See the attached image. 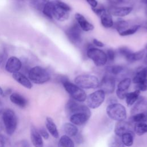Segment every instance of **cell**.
<instances>
[{"label": "cell", "instance_id": "cell-48", "mask_svg": "<svg viewBox=\"0 0 147 147\" xmlns=\"http://www.w3.org/2000/svg\"><path fill=\"white\" fill-rule=\"evenodd\" d=\"M21 147H29V145L27 143V142H24L23 141V143H22Z\"/></svg>", "mask_w": 147, "mask_h": 147}, {"label": "cell", "instance_id": "cell-51", "mask_svg": "<svg viewBox=\"0 0 147 147\" xmlns=\"http://www.w3.org/2000/svg\"><path fill=\"white\" fill-rule=\"evenodd\" d=\"M2 126L1 123L0 122V132L2 131Z\"/></svg>", "mask_w": 147, "mask_h": 147}, {"label": "cell", "instance_id": "cell-3", "mask_svg": "<svg viewBox=\"0 0 147 147\" xmlns=\"http://www.w3.org/2000/svg\"><path fill=\"white\" fill-rule=\"evenodd\" d=\"M53 7L52 16L56 20L65 21L69 17V12L71 10V7L67 3L60 1H53Z\"/></svg>", "mask_w": 147, "mask_h": 147}, {"label": "cell", "instance_id": "cell-9", "mask_svg": "<svg viewBox=\"0 0 147 147\" xmlns=\"http://www.w3.org/2000/svg\"><path fill=\"white\" fill-rule=\"evenodd\" d=\"M105 93L102 90H96L87 96L86 101L87 106L92 109L99 107L105 99Z\"/></svg>", "mask_w": 147, "mask_h": 147}, {"label": "cell", "instance_id": "cell-34", "mask_svg": "<svg viewBox=\"0 0 147 147\" xmlns=\"http://www.w3.org/2000/svg\"><path fill=\"white\" fill-rule=\"evenodd\" d=\"M53 1H48L47 2L42 9V12L45 16L48 17L49 18H52V10L53 7Z\"/></svg>", "mask_w": 147, "mask_h": 147}, {"label": "cell", "instance_id": "cell-56", "mask_svg": "<svg viewBox=\"0 0 147 147\" xmlns=\"http://www.w3.org/2000/svg\"><path fill=\"white\" fill-rule=\"evenodd\" d=\"M146 57H147V55H146Z\"/></svg>", "mask_w": 147, "mask_h": 147}, {"label": "cell", "instance_id": "cell-55", "mask_svg": "<svg viewBox=\"0 0 147 147\" xmlns=\"http://www.w3.org/2000/svg\"><path fill=\"white\" fill-rule=\"evenodd\" d=\"M146 118H147V115H146Z\"/></svg>", "mask_w": 147, "mask_h": 147}, {"label": "cell", "instance_id": "cell-43", "mask_svg": "<svg viewBox=\"0 0 147 147\" xmlns=\"http://www.w3.org/2000/svg\"><path fill=\"white\" fill-rule=\"evenodd\" d=\"M92 43H93V44L94 45H95L96 47H99V48H102V47H103L105 46L104 44L102 41L97 40L96 38H94L93 39Z\"/></svg>", "mask_w": 147, "mask_h": 147}, {"label": "cell", "instance_id": "cell-52", "mask_svg": "<svg viewBox=\"0 0 147 147\" xmlns=\"http://www.w3.org/2000/svg\"><path fill=\"white\" fill-rule=\"evenodd\" d=\"M42 1H44V2H47L49 1V0H42Z\"/></svg>", "mask_w": 147, "mask_h": 147}, {"label": "cell", "instance_id": "cell-54", "mask_svg": "<svg viewBox=\"0 0 147 147\" xmlns=\"http://www.w3.org/2000/svg\"><path fill=\"white\" fill-rule=\"evenodd\" d=\"M57 1H61V0H57Z\"/></svg>", "mask_w": 147, "mask_h": 147}, {"label": "cell", "instance_id": "cell-16", "mask_svg": "<svg viewBox=\"0 0 147 147\" xmlns=\"http://www.w3.org/2000/svg\"><path fill=\"white\" fill-rule=\"evenodd\" d=\"M133 105L130 111L131 115L138 113H144L147 110V98L140 96Z\"/></svg>", "mask_w": 147, "mask_h": 147}, {"label": "cell", "instance_id": "cell-26", "mask_svg": "<svg viewBox=\"0 0 147 147\" xmlns=\"http://www.w3.org/2000/svg\"><path fill=\"white\" fill-rule=\"evenodd\" d=\"M147 78V67H144L138 69L133 78V82L137 84L143 79Z\"/></svg>", "mask_w": 147, "mask_h": 147}, {"label": "cell", "instance_id": "cell-39", "mask_svg": "<svg viewBox=\"0 0 147 147\" xmlns=\"http://www.w3.org/2000/svg\"><path fill=\"white\" fill-rule=\"evenodd\" d=\"M119 53L124 57L125 59L129 56V55L132 52V51L126 47H121L118 49Z\"/></svg>", "mask_w": 147, "mask_h": 147}, {"label": "cell", "instance_id": "cell-40", "mask_svg": "<svg viewBox=\"0 0 147 147\" xmlns=\"http://www.w3.org/2000/svg\"><path fill=\"white\" fill-rule=\"evenodd\" d=\"M106 53L107 57L108 60H109L110 61H111L114 60L115 57V53L113 49H109L107 51V52Z\"/></svg>", "mask_w": 147, "mask_h": 147}, {"label": "cell", "instance_id": "cell-37", "mask_svg": "<svg viewBox=\"0 0 147 147\" xmlns=\"http://www.w3.org/2000/svg\"><path fill=\"white\" fill-rule=\"evenodd\" d=\"M46 3L47 2H45L42 0H30V3L32 7L38 10H42Z\"/></svg>", "mask_w": 147, "mask_h": 147}, {"label": "cell", "instance_id": "cell-11", "mask_svg": "<svg viewBox=\"0 0 147 147\" xmlns=\"http://www.w3.org/2000/svg\"><path fill=\"white\" fill-rule=\"evenodd\" d=\"M68 40L74 44H79L82 40V30L77 23L74 24L65 31Z\"/></svg>", "mask_w": 147, "mask_h": 147}, {"label": "cell", "instance_id": "cell-24", "mask_svg": "<svg viewBox=\"0 0 147 147\" xmlns=\"http://www.w3.org/2000/svg\"><path fill=\"white\" fill-rule=\"evenodd\" d=\"M140 92L138 90L130 92H127L125 95L126 103L128 106H133L140 97Z\"/></svg>", "mask_w": 147, "mask_h": 147}, {"label": "cell", "instance_id": "cell-12", "mask_svg": "<svg viewBox=\"0 0 147 147\" xmlns=\"http://www.w3.org/2000/svg\"><path fill=\"white\" fill-rule=\"evenodd\" d=\"M115 77L109 74L104 75L99 83L100 90L105 94H112L115 90Z\"/></svg>", "mask_w": 147, "mask_h": 147}, {"label": "cell", "instance_id": "cell-47", "mask_svg": "<svg viewBox=\"0 0 147 147\" xmlns=\"http://www.w3.org/2000/svg\"><path fill=\"white\" fill-rule=\"evenodd\" d=\"M3 105H2V103L1 102V101L0 100V114L3 113Z\"/></svg>", "mask_w": 147, "mask_h": 147}, {"label": "cell", "instance_id": "cell-18", "mask_svg": "<svg viewBox=\"0 0 147 147\" xmlns=\"http://www.w3.org/2000/svg\"><path fill=\"white\" fill-rule=\"evenodd\" d=\"M75 18L80 29L84 32L91 31L94 29V25L90 23L82 14L76 13L75 14Z\"/></svg>", "mask_w": 147, "mask_h": 147}, {"label": "cell", "instance_id": "cell-10", "mask_svg": "<svg viewBox=\"0 0 147 147\" xmlns=\"http://www.w3.org/2000/svg\"><path fill=\"white\" fill-rule=\"evenodd\" d=\"M92 11L99 16L102 25L106 28H110L113 27L114 22L112 18V15L109 10L103 6L96 7L92 8Z\"/></svg>", "mask_w": 147, "mask_h": 147}, {"label": "cell", "instance_id": "cell-1", "mask_svg": "<svg viewBox=\"0 0 147 147\" xmlns=\"http://www.w3.org/2000/svg\"><path fill=\"white\" fill-rule=\"evenodd\" d=\"M60 81L65 91L69 94L72 99L79 102H83L86 100L87 94L82 88L69 82L65 77L61 78Z\"/></svg>", "mask_w": 147, "mask_h": 147}, {"label": "cell", "instance_id": "cell-53", "mask_svg": "<svg viewBox=\"0 0 147 147\" xmlns=\"http://www.w3.org/2000/svg\"><path fill=\"white\" fill-rule=\"evenodd\" d=\"M145 48H146V49L147 50V44H146V47H145Z\"/></svg>", "mask_w": 147, "mask_h": 147}, {"label": "cell", "instance_id": "cell-4", "mask_svg": "<svg viewBox=\"0 0 147 147\" xmlns=\"http://www.w3.org/2000/svg\"><path fill=\"white\" fill-rule=\"evenodd\" d=\"M28 76L30 80L36 84H43L51 79V75L48 71L40 66L31 68L29 71Z\"/></svg>", "mask_w": 147, "mask_h": 147}, {"label": "cell", "instance_id": "cell-23", "mask_svg": "<svg viewBox=\"0 0 147 147\" xmlns=\"http://www.w3.org/2000/svg\"><path fill=\"white\" fill-rule=\"evenodd\" d=\"M46 127L49 131V133L55 138H59V131L57 128V126L54 122L53 120L50 118L47 117L46 118V122H45Z\"/></svg>", "mask_w": 147, "mask_h": 147}, {"label": "cell", "instance_id": "cell-41", "mask_svg": "<svg viewBox=\"0 0 147 147\" xmlns=\"http://www.w3.org/2000/svg\"><path fill=\"white\" fill-rule=\"evenodd\" d=\"M131 0H109L110 3L116 6L117 5H122L129 3Z\"/></svg>", "mask_w": 147, "mask_h": 147}, {"label": "cell", "instance_id": "cell-30", "mask_svg": "<svg viewBox=\"0 0 147 147\" xmlns=\"http://www.w3.org/2000/svg\"><path fill=\"white\" fill-rule=\"evenodd\" d=\"M58 147H75L74 142L68 136H61L59 141Z\"/></svg>", "mask_w": 147, "mask_h": 147}, {"label": "cell", "instance_id": "cell-35", "mask_svg": "<svg viewBox=\"0 0 147 147\" xmlns=\"http://www.w3.org/2000/svg\"><path fill=\"white\" fill-rule=\"evenodd\" d=\"M141 26L140 25H133L131 27H129L126 30H123V32L119 33V35L121 36H127L130 35L134 34L136 33L138 29L140 28Z\"/></svg>", "mask_w": 147, "mask_h": 147}, {"label": "cell", "instance_id": "cell-32", "mask_svg": "<svg viewBox=\"0 0 147 147\" xmlns=\"http://www.w3.org/2000/svg\"><path fill=\"white\" fill-rule=\"evenodd\" d=\"M122 141L125 146H131L134 142V133L132 132L127 133L121 136Z\"/></svg>", "mask_w": 147, "mask_h": 147}, {"label": "cell", "instance_id": "cell-13", "mask_svg": "<svg viewBox=\"0 0 147 147\" xmlns=\"http://www.w3.org/2000/svg\"><path fill=\"white\" fill-rule=\"evenodd\" d=\"M134 131V126L129 122L125 120L117 121L114 127L115 135L121 137V136L127 133Z\"/></svg>", "mask_w": 147, "mask_h": 147}, {"label": "cell", "instance_id": "cell-44", "mask_svg": "<svg viewBox=\"0 0 147 147\" xmlns=\"http://www.w3.org/2000/svg\"><path fill=\"white\" fill-rule=\"evenodd\" d=\"M86 1L91 6L92 8H95L98 6V2L96 0H86Z\"/></svg>", "mask_w": 147, "mask_h": 147}, {"label": "cell", "instance_id": "cell-25", "mask_svg": "<svg viewBox=\"0 0 147 147\" xmlns=\"http://www.w3.org/2000/svg\"><path fill=\"white\" fill-rule=\"evenodd\" d=\"M63 128L64 132L69 137H75L78 133V127L72 123H65Z\"/></svg>", "mask_w": 147, "mask_h": 147}, {"label": "cell", "instance_id": "cell-28", "mask_svg": "<svg viewBox=\"0 0 147 147\" xmlns=\"http://www.w3.org/2000/svg\"><path fill=\"white\" fill-rule=\"evenodd\" d=\"M107 74L114 76L119 75L123 73L125 71V68L120 65H114L111 66H108L106 68Z\"/></svg>", "mask_w": 147, "mask_h": 147}, {"label": "cell", "instance_id": "cell-29", "mask_svg": "<svg viewBox=\"0 0 147 147\" xmlns=\"http://www.w3.org/2000/svg\"><path fill=\"white\" fill-rule=\"evenodd\" d=\"M145 49H141L140 51H138L136 52H132L129 56L126 59V60L130 63H133L134 61H139L140 60H141L144 55H145Z\"/></svg>", "mask_w": 147, "mask_h": 147}, {"label": "cell", "instance_id": "cell-8", "mask_svg": "<svg viewBox=\"0 0 147 147\" xmlns=\"http://www.w3.org/2000/svg\"><path fill=\"white\" fill-rule=\"evenodd\" d=\"M65 110L67 114L69 116L79 113L91 114V111L87 106L80 104L79 102L76 101L73 99H70L67 102L65 105Z\"/></svg>", "mask_w": 147, "mask_h": 147}, {"label": "cell", "instance_id": "cell-38", "mask_svg": "<svg viewBox=\"0 0 147 147\" xmlns=\"http://www.w3.org/2000/svg\"><path fill=\"white\" fill-rule=\"evenodd\" d=\"M136 90H138L140 91H147V78L142 80L136 84Z\"/></svg>", "mask_w": 147, "mask_h": 147}, {"label": "cell", "instance_id": "cell-5", "mask_svg": "<svg viewBox=\"0 0 147 147\" xmlns=\"http://www.w3.org/2000/svg\"><path fill=\"white\" fill-rule=\"evenodd\" d=\"M87 56L97 67L104 66L107 61L106 53L102 50L92 45L87 48Z\"/></svg>", "mask_w": 147, "mask_h": 147}, {"label": "cell", "instance_id": "cell-2", "mask_svg": "<svg viewBox=\"0 0 147 147\" xmlns=\"http://www.w3.org/2000/svg\"><path fill=\"white\" fill-rule=\"evenodd\" d=\"M75 84L82 88L94 89L99 86L98 78L93 75L83 74L79 75L74 79Z\"/></svg>", "mask_w": 147, "mask_h": 147}, {"label": "cell", "instance_id": "cell-33", "mask_svg": "<svg viewBox=\"0 0 147 147\" xmlns=\"http://www.w3.org/2000/svg\"><path fill=\"white\" fill-rule=\"evenodd\" d=\"M109 147H125L121 138L116 135L113 136L109 141Z\"/></svg>", "mask_w": 147, "mask_h": 147}, {"label": "cell", "instance_id": "cell-17", "mask_svg": "<svg viewBox=\"0 0 147 147\" xmlns=\"http://www.w3.org/2000/svg\"><path fill=\"white\" fill-rule=\"evenodd\" d=\"M22 67V63L20 59L15 56L10 57L7 61L5 69L10 73L14 74L18 72Z\"/></svg>", "mask_w": 147, "mask_h": 147}, {"label": "cell", "instance_id": "cell-49", "mask_svg": "<svg viewBox=\"0 0 147 147\" xmlns=\"http://www.w3.org/2000/svg\"><path fill=\"white\" fill-rule=\"evenodd\" d=\"M3 94H4L2 88L0 87V95H3Z\"/></svg>", "mask_w": 147, "mask_h": 147}, {"label": "cell", "instance_id": "cell-19", "mask_svg": "<svg viewBox=\"0 0 147 147\" xmlns=\"http://www.w3.org/2000/svg\"><path fill=\"white\" fill-rule=\"evenodd\" d=\"M91 114L79 113L72 114L70 116L69 119L72 123L74 124L76 126H81L85 124L89 118H90Z\"/></svg>", "mask_w": 147, "mask_h": 147}, {"label": "cell", "instance_id": "cell-15", "mask_svg": "<svg viewBox=\"0 0 147 147\" xmlns=\"http://www.w3.org/2000/svg\"><path fill=\"white\" fill-rule=\"evenodd\" d=\"M109 11L112 16L122 17L129 15L133 10L131 6H117L112 5L108 9Z\"/></svg>", "mask_w": 147, "mask_h": 147}, {"label": "cell", "instance_id": "cell-36", "mask_svg": "<svg viewBox=\"0 0 147 147\" xmlns=\"http://www.w3.org/2000/svg\"><path fill=\"white\" fill-rule=\"evenodd\" d=\"M130 119L132 122L137 123L140 122H145L147 118L145 113H138L132 115L130 118Z\"/></svg>", "mask_w": 147, "mask_h": 147}, {"label": "cell", "instance_id": "cell-27", "mask_svg": "<svg viewBox=\"0 0 147 147\" xmlns=\"http://www.w3.org/2000/svg\"><path fill=\"white\" fill-rule=\"evenodd\" d=\"M129 22L119 18L115 22H114L113 27L117 30L118 33L123 32L127 29L129 26Z\"/></svg>", "mask_w": 147, "mask_h": 147}, {"label": "cell", "instance_id": "cell-6", "mask_svg": "<svg viewBox=\"0 0 147 147\" xmlns=\"http://www.w3.org/2000/svg\"><path fill=\"white\" fill-rule=\"evenodd\" d=\"M106 113L110 118L114 121H121L126 118V109L120 103H114L109 105L106 107Z\"/></svg>", "mask_w": 147, "mask_h": 147}, {"label": "cell", "instance_id": "cell-22", "mask_svg": "<svg viewBox=\"0 0 147 147\" xmlns=\"http://www.w3.org/2000/svg\"><path fill=\"white\" fill-rule=\"evenodd\" d=\"M13 78L25 88L30 89L32 87V84L30 81L22 74L18 72L13 74Z\"/></svg>", "mask_w": 147, "mask_h": 147}, {"label": "cell", "instance_id": "cell-21", "mask_svg": "<svg viewBox=\"0 0 147 147\" xmlns=\"http://www.w3.org/2000/svg\"><path fill=\"white\" fill-rule=\"evenodd\" d=\"M10 99L13 103L21 108H24L27 105V100L18 93L14 92L11 94L10 96Z\"/></svg>", "mask_w": 147, "mask_h": 147}, {"label": "cell", "instance_id": "cell-45", "mask_svg": "<svg viewBox=\"0 0 147 147\" xmlns=\"http://www.w3.org/2000/svg\"><path fill=\"white\" fill-rule=\"evenodd\" d=\"M5 141L2 135L0 134V147H5Z\"/></svg>", "mask_w": 147, "mask_h": 147}, {"label": "cell", "instance_id": "cell-7", "mask_svg": "<svg viewBox=\"0 0 147 147\" xmlns=\"http://www.w3.org/2000/svg\"><path fill=\"white\" fill-rule=\"evenodd\" d=\"M2 119L6 131L9 135L13 134L17 126V118L11 109H6L2 113Z\"/></svg>", "mask_w": 147, "mask_h": 147}, {"label": "cell", "instance_id": "cell-46", "mask_svg": "<svg viewBox=\"0 0 147 147\" xmlns=\"http://www.w3.org/2000/svg\"><path fill=\"white\" fill-rule=\"evenodd\" d=\"M4 56H5V54L3 52L2 53H0V64L2 63V61H3V59H4Z\"/></svg>", "mask_w": 147, "mask_h": 147}, {"label": "cell", "instance_id": "cell-14", "mask_svg": "<svg viewBox=\"0 0 147 147\" xmlns=\"http://www.w3.org/2000/svg\"><path fill=\"white\" fill-rule=\"evenodd\" d=\"M131 80L130 78H125L118 83L117 89L116 90V94L119 99H123L125 98V95L131 84Z\"/></svg>", "mask_w": 147, "mask_h": 147}, {"label": "cell", "instance_id": "cell-50", "mask_svg": "<svg viewBox=\"0 0 147 147\" xmlns=\"http://www.w3.org/2000/svg\"><path fill=\"white\" fill-rule=\"evenodd\" d=\"M141 2L142 3H144V4L147 5V0H141Z\"/></svg>", "mask_w": 147, "mask_h": 147}, {"label": "cell", "instance_id": "cell-20", "mask_svg": "<svg viewBox=\"0 0 147 147\" xmlns=\"http://www.w3.org/2000/svg\"><path fill=\"white\" fill-rule=\"evenodd\" d=\"M30 139L34 147H43L44 143L41 136L35 127L32 126L30 129Z\"/></svg>", "mask_w": 147, "mask_h": 147}, {"label": "cell", "instance_id": "cell-31", "mask_svg": "<svg viewBox=\"0 0 147 147\" xmlns=\"http://www.w3.org/2000/svg\"><path fill=\"white\" fill-rule=\"evenodd\" d=\"M134 133L139 136H142L147 133V124L145 122L137 123L134 126Z\"/></svg>", "mask_w": 147, "mask_h": 147}, {"label": "cell", "instance_id": "cell-42", "mask_svg": "<svg viewBox=\"0 0 147 147\" xmlns=\"http://www.w3.org/2000/svg\"><path fill=\"white\" fill-rule=\"evenodd\" d=\"M38 132L40 133V134L41 136V137H43L44 139H46V140L48 139V138H49V134H48V133L47 132V131L45 129H44V128L40 129L39 130H38Z\"/></svg>", "mask_w": 147, "mask_h": 147}]
</instances>
